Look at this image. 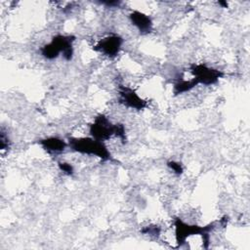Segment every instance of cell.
Segmentation results:
<instances>
[{"instance_id":"obj_12","label":"cell","mask_w":250,"mask_h":250,"mask_svg":"<svg viewBox=\"0 0 250 250\" xmlns=\"http://www.w3.org/2000/svg\"><path fill=\"white\" fill-rule=\"evenodd\" d=\"M167 166L176 174V175H181L184 171V168L182 166V164L180 162H177V161H168L167 162Z\"/></svg>"},{"instance_id":"obj_1","label":"cell","mask_w":250,"mask_h":250,"mask_svg":"<svg viewBox=\"0 0 250 250\" xmlns=\"http://www.w3.org/2000/svg\"><path fill=\"white\" fill-rule=\"evenodd\" d=\"M89 132L92 138L101 142H104L112 136H116L122 141L126 140L124 125L119 123L113 124L104 114H99L95 117L93 123L90 125Z\"/></svg>"},{"instance_id":"obj_10","label":"cell","mask_w":250,"mask_h":250,"mask_svg":"<svg viewBox=\"0 0 250 250\" xmlns=\"http://www.w3.org/2000/svg\"><path fill=\"white\" fill-rule=\"evenodd\" d=\"M195 86H197V83L193 79L189 80H180L174 85V93L176 95L183 94L186 92L190 91L193 89Z\"/></svg>"},{"instance_id":"obj_7","label":"cell","mask_w":250,"mask_h":250,"mask_svg":"<svg viewBox=\"0 0 250 250\" xmlns=\"http://www.w3.org/2000/svg\"><path fill=\"white\" fill-rule=\"evenodd\" d=\"M118 93L119 102L127 107L136 110H142L146 106V102L144 99H142L133 89L129 87L120 86Z\"/></svg>"},{"instance_id":"obj_11","label":"cell","mask_w":250,"mask_h":250,"mask_svg":"<svg viewBox=\"0 0 250 250\" xmlns=\"http://www.w3.org/2000/svg\"><path fill=\"white\" fill-rule=\"evenodd\" d=\"M58 165H59L60 170H61L63 174H65V175H67V176H71V175L73 174V172H74V168H73V166H72L70 163H67V162H59Z\"/></svg>"},{"instance_id":"obj_5","label":"cell","mask_w":250,"mask_h":250,"mask_svg":"<svg viewBox=\"0 0 250 250\" xmlns=\"http://www.w3.org/2000/svg\"><path fill=\"white\" fill-rule=\"evenodd\" d=\"M189 71L192 74V79L198 84L211 86L216 84L224 73L216 68L210 67L204 63H193L190 65Z\"/></svg>"},{"instance_id":"obj_8","label":"cell","mask_w":250,"mask_h":250,"mask_svg":"<svg viewBox=\"0 0 250 250\" xmlns=\"http://www.w3.org/2000/svg\"><path fill=\"white\" fill-rule=\"evenodd\" d=\"M129 17L133 25H135L142 34L149 33L152 30V21L147 15L140 11H133Z\"/></svg>"},{"instance_id":"obj_14","label":"cell","mask_w":250,"mask_h":250,"mask_svg":"<svg viewBox=\"0 0 250 250\" xmlns=\"http://www.w3.org/2000/svg\"><path fill=\"white\" fill-rule=\"evenodd\" d=\"M0 147L2 150L7 149L9 147V139L8 137L5 135V133L3 132V130L1 131V137H0Z\"/></svg>"},{"instance_id":"obj_6","label":"cell","mask_w":250,"mask_h":250,"mask_svg":"<svg viewBox=\"0 0 250 250\" xmlns=\"http://www.w3.org/2000/svg\"><path fill=\"white\" fill-rule=\"evenodd\" d=\"M123 39L117 34H110L101 39L94 49L108 58H114L119 53Z\"/></svg>"},{"instance_id":"obj_13","label":"cell","mask_w":250,"mask_h":250,"mask_svg":"<svg viewBox=\"0 0 250 250\" xmlns=\"http://www.w3.org/2000/svg\"><path fill=\"white\" fill-rule=\"evenodd\" d=\"M142 232L144 234H148V235H153V236H158L160 234V228L157 226H149L146 227L145 229H142Z\"/></svg>"},{"instance_id":"obj_2","label":"cell","mask_w":250,"mask_h":250,"mask_svg":"<svg viewBox=\"0 0 250 250\" xmlns=\"http://www.w3.org/2000/svg\"><path fill=\"white\" fill-rule=\"evenodd\" d=\"M67 145L73 151L81 154L97 156L104 161L111 159L110 152L104 142L98 141L92 137L69 138Z\"/></svg>"},{"instance_id":"obj_9","label":"cell","mask_w":250,"mask_h":250,"mask_svg":"<svg viewBox=\"0 0 250 250\" xmlns=\"http://www.w3.org/2000/svg\"><path fill=\"white\" fill-rule=\"evenodd\" d=\"M41 146L49 153H61L68 146L62 139L58 137H49L39 141Z\"/></svg>"},{"instance_id":"obj_3","label":"cell","mask_w":250,"mask_h":250,"mask_svg":"<svg viewBox=\"0 0 250 250\" xmlns=\"http://www.w3.org/2000/svg\"><path fill=\"white\" fill-rule=\"evenodd\" d=\"M74 40L73 35L58 34L40 49V53L47 60H54L62 55L64 60L70 61L73 56Z\"/></svg>"},{"instance_id":"obj_4","label":"cell","mask_w":250,"mask_h":250,"mask_svg":"<svg viewBox=\"0 0 250 250\" xmlns=\"http://www.w3.org/2000/svg\"><path fill=\"white\" fill-rule=\"evenodd\" d=\"M175 227V237L178 246H182L187 242L188 237L191 235H203L205 232H209L214 229V223H211L205 227H200L197 225H190L184 222L182 219L177 218L174 223Z\"/></svg>"}]
</instances>
